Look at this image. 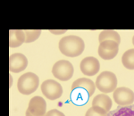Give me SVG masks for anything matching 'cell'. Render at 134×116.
<instances>
[{
    "label": "cell",
    "instance_id": "12",
    "mask_svg": "<svg viewBox=\"0 0 134 116\" xmlns=\"http://www.w3.org/2000/svg\"><path fill=\"white\" fill-rule=\"evenodd\" d=\"M25 42V33L23 31H9V47L10 48H19Z\"/></svg>",
    "mask_w": 134,
    "mask_h": 116
},
{
    "label": "cell",
    "instance_id": "15",
    "mask_svg": "<svg viewBox=\"0 0 134 116\" xmlns=\"http://www.w3.org/2000/svg\"><path fill=\"white\" fill-rule=\"evenodd\" d=\"M98 40L99 43L105 41V40H113V41H115L118 44H120L121 37L118 32L115 31H103L99 34Z\"/></svg>",
    "mask_w": 134,
    "mask_h": 116
},
{
    "label": "cell",
    "instance_id": "4",
    "mask_svg": "<svg viewBox=\"0 0 134 116\" xmlns=\"http://www.w3.org/2000/svg\"><path fill=\"white\" fill-rule=\"evenodd\" d=\"M72 64L67 60H60L54 64L52 68V73L55 77V79L62 81L69 80L73 75Z\"/></svg>",
    "mask_w": 134,
    "mask_h": 116
},
{
    "label": "cell",
    "instance_id": "9",
    "mask_svg": "<svg viewBox=\"0 0 134 116\" xmlns=\"http://www.w3.org/2000/svg\"><path fill=\"white\" fill-rule=\"evenodd\" d=\"M80 68L83 74L87 76H94L100 70V63L96 57L88 56L82 59L80 64Z\"/></svg>",
    "mask_w": 134,
    "mask_h": 116
},
{
    "label": "cell",
    "instance_id": "21",
    "mask_svg": "<svg viewBox=\"0 0 134 116\" xmlns=\"http://www.w3.org/2000/svg\"><path fill=\"white\" fill-rule=\"evenodd\" d=\"M25 115H26V116H36V115L32 114V113H31L29 110H28V109H27V111H26V113H25Z\"/></svg>",
    "mask_w": 134,
    "mask_h": 116
},
{
    "label": "cell",
    "instance_id": "11",
    "mask_svg": "<svg viewBox=\"0 0 134 116\" xmlns=\"http://www.w3.org/2000/svg\"><path fill=\"white\" fill-rule=\"evenodd\" d=\"M76 89H82L88 91V95L92 96L96 89V84L90 79L87 78H80L76 79L72 85V90Z\"/></svg>",
    "mask_w": 134,
    "mask_h": 116
},
{
    "label": "cell",
    "instance_id": "8",
    "mask_svg": "<svg viewBox=\"0 0 134 116\" xmlns=\"http://www.w3.org/2000/svg\"><path fill=\"white\" fill-rule=\"evenodd\" d=\"M28 66V59L24 55L15 53L9 57V70L13 73H19L24 71Z\"/></svg>",
    "mask_w": 134,
    "mask_h": 116
},
{
    "label": "cell",
    "instance_id": "1",
    "mask_svg": "<svg viewBox=\"0 0 134 116\" xmlns=\"http://www.w3.org/2000/svg\"><path fill=\"white\" fill-rule=\"evenodd\" d=\"M59 50L68 57H76L83 53L85 44L81 38L74 35L64 37L59 41Z\"/></svg>",
    "mask_w": 134,
    "mask_h": 116
},
{
    "label": "cell",
    "instance_id": "6",
    "mask_svg": "<svg viewBox=\"0 0 134 116\" xmlns=\"http://www.w3.org/2000/svg\"><path fill=\"white\" fill-rule=\"evenodd\" d=\"M119 44L113 40H105L99 43L98 55L104 60H111L117 55Z\"/></svg>",
    "mask_w": 134,
    "mask_h": 116
},
{
    "label": "cell",
    "instance_id": "10",
    "mask_svg": "<svg viewBox=\"0 0 134 116\" xmlns=\"http://www.w3.org/2000/svg\"><path fill=\"white\" fill-rule=\"evenodd\" d=\"M28 110L36 116H45L47 113L46 101L41 96H34L30 100Z\"/></svg>",
    "mask_w": 134,
    "mask_h": 116
},
{
    "label": "cell",
    "instance_id": "16",
    "mask_svg": "<svg viewBox=\"0 0 134 116\" xmlns=\"http://www.w3.org/2000/svg\"><path fill=\"white\" fill-rule=\"evenodd\" d=\"M122 63L125 68L134 70V48L129 49L122 55Z\"/></svg>",
    "mask_w": 134,
    "mask_h": 116
},
{
    "label": "cell",
    "instance_id": "17",
    "mask_svg": "<svg viewBox=\"0 0 134 116\" xmlns=\"http://www.w3.org/2000/svg\"><path fill=\"white\" fill-rule=\"evenodd\" d=\"M85 116H107V112L98 106H91L87 111Z\"/></svg>",
    "mask_w": 134,
    "mask_h": 116
},
{
    "label": "cell",
    "instance_id": "2",
    "mask_svg": "<svg viewBox=\"0 0 134 116\" xmlns=\"http://www.w3.org/2000/svg\"><path fill=\"white\" fill-rule=\"evenodd\" d=\"M40 85V79L33 72H27L19 78L17 82V89L23 95H31L34 93Z\"/></svg>",
    "mask_w": 134,
    "mask_h": 116
},
{
    "label": "cell",
    "instance_id": "18",
    "mask_svg": "<svg viewBox=\"0 0 134 116\" xmlns=\"http://www.w3.org/2000/svg\"><path fill=\"white\" fill-rule=\"evenodd\" d=\"M25 42L31 43L38 39L40 38L41 31H25Z\"/></svg>",
    "mask_w": 134,
    "mask_h": 116
},
{
    "label": "cell",
    "instance_id": "22",
    "mask_svg": "<svg viewBox=\"0 0 134 116\" xmlns=\"http://www.w3.org/2000/svg\"><path fill=\"white\" fill-rule=\"evenodd\" d=\"M132 44H133V46H134V36H133V38H132Z\"/></svg>",
    "mask_w": 134,
    "mask_h": 116
},
{
    "label": "cell",
    "instance_id": "3",
    "mask_svg": "<svg viewBox=\"0 0 134 116\" xmlns=\"http://www.w3.org/2000/svg\"><path fill=\"white\" fill-rule=\"evenodd\" d=\"M95 84H96V88H98V90H100L104 94L110 93L116 89L117 78L115 74L112 72L105 71L98 75Z\"/></svg>",
    "mask_w": 134,
    "mask_h": 116
},
{
    "label": "cell",
    "instance_id": "14",
    "mask_svg": "<svg viewBox=\"0 0 134 116\" xmlns=\"http://www.w3.org/2000/svg\"><path fill=\"white\" fill-rule=\"evenodd\" d=\"M88 91L82 89H76L72 90V100L75 105L81 106L87 103V101L90 98Z\"/></svg>",
    "mask_w": 134,
    "mask_h": 116
},
{
    "label": "cell",
    "instance_id": "5",
    "mask_svg": "<svg viewBox=\"0 0 134 116\" xmlns=\"http://www.w3.org/2000/svg\"><path fill=\"white\" fill-rule=\"evenodd\" d=\"M41 92L49 100H55L63 95V88L57 81L47 79L41 84Z\"/></svg>",
    "mask_w": 134,
    "mask_h": 116
},
{
    "label": "cell",
    "instance_id": "20",
    "mask_svg": "<svg viewBox=\"0 0 134 116\" xmlns=\"http://www.w3.org/2000/svg\"><path fill=\"white\" fill-rule=\"evenodd\" d=\"M50 32L53 34H55V35H60V34L65 33L66 31H50Z\"/></svg>",
    "mask_w": 134,
    "mask_h": 116
},
{
    "label": "cell",
    "instance_id": "19",
    "mask_svg": "<svg viewBox=\"0 0 134 116\" xmlns=\"http://www.w3.org/2000/svg\"><path fill=\"white\" fill-rule=\"evenodd\" d=\"M45 116H65V115L61 111L57 110V109H53V110L47 112Z\"/></svg>",
    "mask_w": 134,
    "mask_h": 116
},
{
    "label": "cell",
    "instance_id": "7",
    "mask_svg": "<svg viewBox=\"0 0 134 116\" xmlns=\"http://www.w3.org/2000/svg\"><path fill=\"white\" fill-rule=\"evenodd\" d=\"M114 100L119 106H128L134 102V92L129 88H117L114 91Z\"/></svg>",
    "mask_w": 134,
    "mask_h": 116
},
{
    "label": "cell",
    "instance_id": "13",
    "mask_svg": "<svg viewBox=\"0 0 134 116\" xmlns=\"http://www.w3.org/2000/svg\"><path fill=\"white\" fill-rule=\"evenodd\" d=\"M92 106H98L107 112L112 108V99L105 94H99L96 96L92 101Z\"/></svg>",
    "mask_w": 134,
    "mask_h": 116
}]
</instances>
